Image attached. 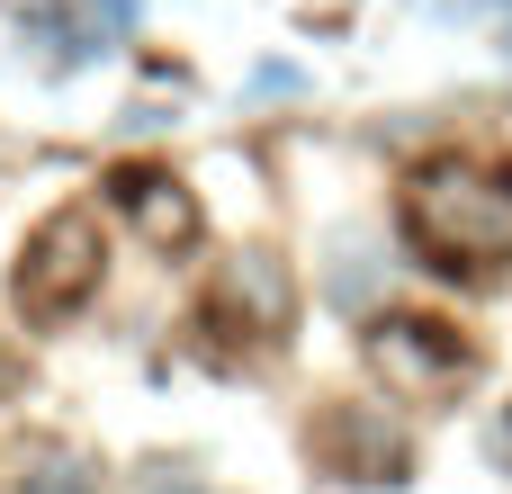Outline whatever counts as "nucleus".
I'll use <instances>...</instances> for the list:
<instances>
[{
  "label": "nucleus",
  "instance_id": "obj_8",
  "mask_svg": "<svg viewBox=\"0 0 512 494\" xmlns=\"http://www.w3.org/2000/svg\"><path fill=\"white\" fill-rule=\"evenodd\" d=\"M135 18H144V0H81L90 36H135Z\"/></svg>",
  "mask_w": 512,
  "mask_h": 494
},
{
  "label": "nucleus",
  "instance_id": "obj_2",
  "mask_svg": "<svg viewBox=\"0 0 512 494\" xmlns=\"http://www.w3.org/2000/svg\"><path fill=\"white\" fill-rule=\"evenodd\" d=\"M99 270H108V243H99V216L90 207H63V216H45L36 234H27V252H18V315L27 324H63V315H81L90 306V288H99Z\"/></svg>",
  "mask_w": 512,
  "mask_h": 494
},
{
  "label": "nucleus",
  "instance_id": "obj_10",
  "mask_svg": "<svg viewBox=\"0 0 512 494\" xmlns=\"http://www.w3.org/2000/svg\"><path fill=\"white\" fill-rule=\"evenodd\" d=\"M297 81H306L297 63H261V72H252V90H297Z\"/></svg>",
  "mask_w": 512,
  "mask_h": 494
},
{
  "label": "nucleus",
  "instance_id": "obj_5",
  "mask_svg": "<svg viewBox=\"0 0 512 494\" xmlns=\"http://www.w3.org/2000/svg\"><path fill=\"white\" fill-rule=\"evenodd\" d=\"M108 198H117V216H126L153 252H189V243L207 234L198 189H189L171 162H126V171H108Z\"/></svg>",
  "mask_w": 512,
  "mask_h": 494
},
{
  "label": "nucleus",
  "instance_id": "obj_9",
  "mask_svg": "<svg viewBox=\"0 0 512 494\" xmlns=\"http://www.w3.org/2000/svg\"><path fill=\"white\" fill-rule=\"evenodd\" d=\"M135 494H198V486H189L180 468H144V477H135Z\"/></svg>",
  "mask_w": 512,
  "mask_h": 494
},
{
  "label": "nucleus",
  "instance_id": "obj_13",
  "mask_svg": "<svg viewBox=\"0 0 512 494\" xmlns=\"http://www.w3.org/2000/svg\"><path fill=\"white\" fill-rule=\"evenodd\" d=\"M504 54H512V27H504Z\"/></svg>",
  "mask_w": 512,
  "mask_h": 494
},
{
  "label": "nucleus",
  "instance_id": "obj_12",
  "mask_svg": "<svg viewBox=\"0 0 512 494\" xmlns=\"http://www.w3.org/2000/svg\"><path fill=\"white\" fill-rule=\"evenodd\" d=\"M0 387H9V360H0Z\"/></svg>",
  "mask_w": 512,
  "mask_h": 494
},
{
  "label": "nucleus",
  "instance_id": "obj_1",
  "mask_svg": "<svg viewBox=\"0 0 512 494\" xmlns=\"http://www.w3.org/2000/svg\"><path fill=\"white\" fill-rule=\"evenodd\" d=\"M405 243L432 270H504L512 261V171L441 153L405 180Z\"/></svg>",
  "mask_w": 512,
  "mask_h": 494
},
{
  "label": "nucleus",
  "instance_id": "obj_11",
  "mask_svg": "<svg viewBox=\"0 0 512 494\" xmlns=\"http://www.w3.org/2000/svg\"><path fill=\"white\" fill-rule=\"evenodd\" d=\"M495 459L512 468V405H504V423H495Z\"/></svg>",
  "mask_w": 512,
  "mask_h": 494
},
{
  "label": "nucleus",
  "instance_id": "obj_4",
  "mask_svg": "<svg viewBox=\"0 0 512 494\" xmlns=\"http://www.w3.org/2000/svg\"><path fill=\"white\" fill-rule=\"evenodd\" d=\"M315 459L342 486H405L414 477V450H405V432L378 405H324L315 414Z\"/></svg>",
  "mask_w": 512,
  "mask_h": 494
},
{
  "label": "nucleus",
  "instance_id": "obj_6",
  "mask_svg": "<svg viewBox=\"0 0 512 494\" xmlns=\"http://www.w3.org/2000/svg\"><path fill=\"white\" fill-rule=\"evenodd\" d=\"M216 297L243 315V333H279V324H288V306H297V288H288V270H279L270 252H234V261H225V279H216Z\"/></svg>",
  "mask_w": 512,
  "mask_h": 494
},
{
  "label": "nucleus",
  "instance_id": "obj_7",
  "mask_svg": "<svg viewBox=\"0 0 512 494\" xmlns=\"http://www.w3.org/2000/svg\"><path fill=\"white\" fill-rule=\"evenodd\" d=\"M18 494H99V468L72 459V450H36V468H27Z\"/></svg>",
  "mask_w": 512,
  "mask_h": 494
},
{
  "label": "nucleus",
  "instance_id": "obj_3",
  "mask_svg": "<svg viewBox=\"0 0 512 494\" xmlns=\"http://www.w3.org/2000/svg\"><path fill=\"white\" fill-rule=\"evenodd\" d=\"M369 369H378L405 405H441V396H459V387L477 378V351H468V333L441 324V315H378V324H369Z\"/></svg>",
  "mask_w": 512,
  "mask_h": 494
}]
</instances>
